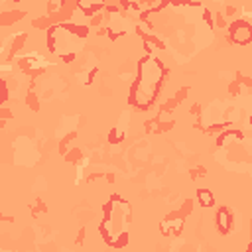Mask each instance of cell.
Returning <instances> with one entry per match:
<instances>
[{"instance_id": "9", "label": "cell", "mask_w": 252, "mask_h": 252, "mask_svg": "<svg viewBox=\"0 0 252 252\" xmlns=\"http://www.w3.org/2000/svg\"><path fill=\"white\" fill-rule=\"evenodd\" d=\"M248 252H252V244H250V246H248Z\"/></svg>"}, {"instance_id": "3", "label": "cell", "mask_w": 252, "mask_h": 252, "mask_svg": "<svg viewBox=\"0 0 252 252\" xmlns=\"http://www.w3.org/2000/svg\"><path fill=\"white\" fill-rule=\"evenodd\" d=\"M89 35L87 26L79 24H57L47 32V45L53 55L63 61H73L83 47L85 37Z\"/></svg>"}, {"instance_id": "7", "label": "cell", "mask_w": 252, "mask_h": 252, "mask_svg": "<svg viewBox=\"0 0 252 252\" xmlns=\"http://www.w3.org/2000/svg\"><path fill=\"white\" fill-rule=\"evenodd\" d=\"M197 199H199V203L203 207H213L215 205V197H213V193L209 189H199L197 191Z\"/></svg>"}, {"instance_id": "6", "label": "cell", "mask_w": 252, "mask_h": 252, "mask_svg": "<svg viewBox=\"0 0 252 252\" xmlns=\"http://www.w3.org/2000/svg\"><path fill=\"white\" fill-rule=\"evenodd\" d=\"M77 8L85 14V16H93L94 12H98L100 8H104L102 2H77Z\"/></svg>"}, {"instance_id": "8", "label": "cell", "mask_w": 252, "mask_h": 252, "mask_svg": "<svg viewBox=\"0 0 252 252\" xmlns=\"http://www.w3.org/2000/svg\"><path fill=\"white\" fill-rule=\"evenodd\" d=\"M108 140H110V142H120V140H122V132H112V134L108 136Z\"/></svg>"}, {"instance_id": "4", "label": "cell", "mask_w": 252, "mask_h": 252, "mask_svg": "<svg viewBox=\"0 0 252 252\" xmlns=\"http://www.w3.org/2000/svg\"><path fill=\"white\" fill-rule=\"evenodd\" d=\"M228 33H230V39L236 45H248L252 41V26L244 20L232 22L230 28H228Z\"/></svg>"}, {"instance_id": "1", "label": "cell", "mask_w": 252, "mask_h": 252, "mask_svg": "<svg viewBox=\"0 0 252 252\" xmlns=\"http://www.w3.org/2000/svg\"><path fill=\"white\" fill-rule=\"evenodd\" d=\"M165 73H167V69L163 67V63L158 57H154V55L142 57L138 61L136 79L130 87V96H128L130 104L140 110H148L159 93Z\"/></svg>"}, {"instance_id": "2", "label": "cell", "mask_w": 252, "mask_h": 252, "mask_svg": "<svg viewBox=\"0 0 252 252\" xmlns=\"http://www.w3.org/2000/svg\"><path fill=\"white\" fill-rule=\"evenodd\" d=\"M130 205L122 197L114 195L104 205L100 220V236L112 248H122L128 244V226H130Z\"/></svg>"}, {"instance_id": "5", "label": "cell", "mask_w": 252, "mask_h": 252, "mask_svg": "<svg viewBox=\"0 0 252 252\" xmlns=\"http://www.w3.org/2000/svg\"><path fill=\"white\" fill-rule=\"evenodd\" d=\"M230 226H232V215L228 209H219L217 211V228L222 232V234H228L230 232Z\"/></svg>"}]
</instances>
